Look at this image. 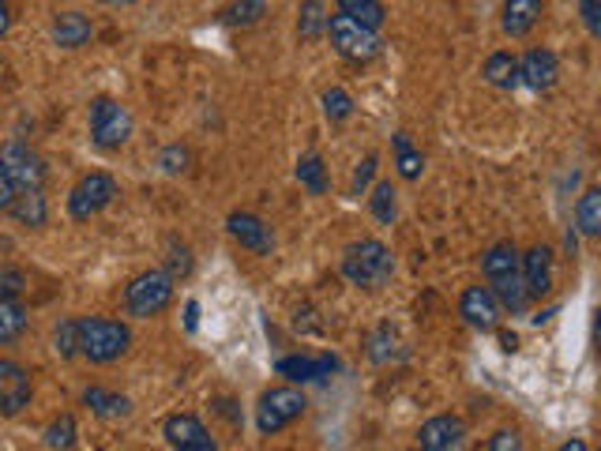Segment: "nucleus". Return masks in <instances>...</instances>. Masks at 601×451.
<instances>
[{"label":"nucleus","instance_id":"obj_1","mask_svg":"<svg viewBox=\"0 0 601 451\" xmlns=\"http://www.w3.org/2000/svg\"><path fill=\"white\" fill-rule=\"evenodd\" d=\"M75 331H80V354L95 365L117 361V357H124L132 346L129 323L109 320V317H83L75 320Z\"/></svg>","mask_w":601,"mask_h":451},{"label":"nucleus","instance_id":"obj_2","mask_svg":"<svg viewBox=\"0 0 601 451\" xmlns=\"http://www.w3.org/2000/svg\"><path fill=\"white\" fill-rule=\"evenodd\" d=\"M392 271H395L392 249H387L384 241H376V237H365V241L350 245V249H346V257H342L346 283L365 286V290H376V286H384L387 278H392Z\"/></svg>","mask_w":601,"mask_h":451},{"label":"nucleus","instance_id":"obj_3","mask_svg":"<svg viewBox=\"0 0 601 451\" xmlns=\"http://www.w3.org/2000/svg\"><path fill=\"white\" fill-rule=\"evenodd\" d=\"M169 301H173V278L158 268L135 275L129 283V290H124V309H129V317L135 320L158 317V312L169 309Z\"/></svg>","mask_w":601,"mask_h":451},{"label":"nucleus","instance_id":"obj_4","mask_svg":"<svg viewBox=\"0 0 601 451\" xmlns=\"http://www.w3.org/2000/svg\"><path fill=\"white\" fill-rule=\"evenodd\" d=\"M132 135V114L117 98L101 95L91 102V143L98 151H121Z\"/></svg>","mask_w":601,"mask_h":451},{"label":"nucleus","instance_id":"obj_5","mask_svg":"<svg viewBox=\"0 0 601 451\" xmlns=\"http://www.w3.org/2000/svg\"><path fill=\"white\" fill-rule=\"evenodd\" d=\"M327 38H332V46H335V54L338 57H346V61H353V64H365L372 61V57L380 54V34L376 31H369V27H361V23H353L350 15H327Z\"/></svg>","mask_w":601,"mask_h":451},{"label":"nucleus","instance_id":"obj_6","mask_svg":"<svg viewBox=\"0 0 601 451\" xmlns=\"http://www.w3.org/2000/svg\"><path fill=\"white\" fill-rule=\"evenodd\" d=\"M117 181L109 174H101V169H95V174L80 177L75 181V189L68 192V215L75 218V223H87V218H95L98 211H106L109 203L117 200Z\"/></svg>","mask_w":601,"mask_h":451},{"label":"nucleus","instance_id":"obj_7","mask_svg":"<svg viewBox=\"0 0 601 451\" xmlns=\"http://www.w3.org/2000/svg\"><path fill=\"white\" fill-rule=\"evenodd\" d=\"M304 395L298 388H271L260 395V406H256V429L264 432V437H275V432H283L290 422H298L304 414Z\"/></svg>","mask_w":601,"mask_h":451},{"label":"nucleus","instance_id":"obj_8","mask_svg":"<svg viewBox=\"0 0 601 451\" xmlns=\"http://www.w3.org/2000/svg\"><path fill=\"white\" fill-rule=\"evenodd\" d=\"M0 162H4L15 192H34V189H41V181H46V162H41L38 151L27 147V143H20V140L4 143V147H0Z\"/></svg>","mask_w":601,"mask_h":451},{"label":"nucleus","instance_id":"obj_9","mask_svg":"<svg viewBox=\"0 0 601 451\" xmlns=\"http://www.w3.org/2000/svg\"><path fill=\"white\" fill-rule=\"evenodd\" d=\"M31 372L20 361H0V418H15L31 406Z\"/></svg>","mask_w":601,"mask_h":451},{"label":"nucleus","instance_id":"obj_10","mask_svg":"<svg viewBox=\"0 0 601 451\" xmlns=\"http://www.w3.org/2000/svg\"><path fill=\"white\" fill-rule=\"evenodd\" d=\"M163 437L173 451H218L215 437L207 432L196 414H169L163 425Z\"/></svg>","mask_w":601,"mask_h":451},{"label":"nucleus","instance_id":"obj_11","mask_svg":"<svg viewBox=\"0 0 601 451\" xmlns=\"http://www.w3.org/2000/svg\"><path fill=\"white\" fill-rule=\"evenodd\" d=\"M421 451H467V425L455 414H436L418 432Z\"/></svg>","mask_w":601,"mask_h":451},{"label":"nucleus","instance_id":"obj_12","mask_svg":"<svg viewBox=\"0 0 601 451\" xmlns=\"http://www.w3.org/2000/svg\"><path fill=\"white\" fill-rule=\"evenodd\" d=\"M278 377L293 380V384H312V380H327L332 372H338V357L335 354H290V357H278Z\"/></svg>","mask_w":601,"mask_h":451},{"label":"nucleus","instance_id":"obj_13","mask_svg":"<svg viewBox=\"0 0 601 451\" xmlns=\"http://www.w3.org/2000/svg\"><path fill=\"white\" fill-rule=\"evenodd\" d=\"M226 226H230L233 241H241L244 249L256 252V257H271V249H275L271 226L260 215H252V211H233V215L226 218Z\"/></svg>","mask_w":601,"mask_h":451},{"label":"nucleus","instance_id":"obj_14","mask_svg":"<svg viewBox=\"0 0 601 451\" xmlns=\"http://www.w3.org/2000/svg\"><path fill=\"white\" fill-rule=\"evenodd\" d=\"M519 278L527 286V297H545L553 290V249L534 245L527 257H519Z\"/></svg>","mask_w":601,"mask_h":451},{"label":"nucleus","instance_id":"obj_15","mask_svg":"<svg viewBox=\"0 0 601 451\" xmlns=\"http://www.w3.org/2000/svg\"><path fill=\"white\" fill-rule=\"evenodd\" d=\"M561 75V61L553 49H527L519 61V83L530 91H549Z\"/></svg>","mask_w":601,"mask_h":451},{"label":"nucleus","instance_id":"obj_16","mask_svg":"<svg viewBox=\"0 0 601 451\" xmlns=\"http://www.w3.org/2000/svg\"><path fill=\"white\" fill-rule=\"evenodd\" d=\"M459 312H462V320L478 331H493L496 323H501V305H496V297L489 286H470L459 301Z\"/></svg>","mask_w":601,"mask_h":451},{"label":"nucleus","instance_id":"obj_17","mask_svg":"<svg viewBox=\"0 0 601 451\" xmlns=\"http://www.w3.org/2000/svg\"><path fill=\"white\" fill-rule=\"evenodd\" d=\"M541 12H545V0H504L501 27H504V34H512V38H522V34L534 31Z\"/></svg>","mask_w":601,"mask_h":451},{"label":"nucleus","instance_id":"obj_18","mask_svg":"<svg viewBox=\"0 0 601 451\" xmlns=\"http://www.w3.org/2000/svg\"><path fill=\"white\" fill-rule=\"evenodd\" d=\"M91 34H95V23L87 20L83 12H61L53 20V41L61 49H80L91 41Z\"/></svg>","mask_w":601,"mask_h":451},{"label":"nucleus","instance_id":"obj_19","mask_svg":"<svg viewBox=\"0 0 601 451\" xmlns=\"http://www.w3.org/2000/svg\"><path fill=\"white\" fill-rule=\"evenodd\" d=\"M8 215H12L20 226H31V229L46 226V218H49L46 195H41V189H34V192H15L12 211H8Z\"/></svg>","mask_w":601,"mask_h":451},{"label":"nucleus","instance_id":"obj_20","mask_svg":"<svg viewBox=\"0 0 601 451\" xmlns=\"http://www.w3.org/2000/svg\"><path fill=\"white\" fill-rule=\"evenodd\" d=\"M481 271H485L489 283L507 278V275H519V249H515L512 241L493 245V249L485 252V260H481Z\"/></svg>","mask_w":601,"mask_h":451},{"label":"nucleus","instance_id":"obj_21","mask_svg":"<svg viewBox=\"0 0 601 451\" xmlns=\"http://www.w3.org/2000/svg\"><path fill=\"white\" fill-rule=\"evenodd\" d=\"M27 323H31V317H27V309H23L20 297H0V346L23 339Z\"/></svg>","mask_w":601,"mask_h":451},{"label":"nucleus","instance_id":"obj_22","mask_svg":"<svg viewBox=\"0 0 601 451\" xmlns=\"http://www.w3.org/2000/svg\"><path fill=\"white\" fill-rule=\"evenodd\" d=\"M83 403L98 414V418H129L132 414V403L117 391H106V388H87L83 391Z\"/></svg>","mask_w":601,"mask_h":451},{"label":"nucleus","instance_id":"obj_23","mask_svg":"<svg viewBox=\"0 0 601 451\" xmlns=\"http://www.w3.org/2000/svg\"><path fill=\"white\" fill-rule=\"evenodd\" d=\"M338 12L350 15L353 23H361V27H369V31H380L387 20L384 0H338Z\"/></svg>","mask_w":601,"mask_h":451},{"label":"nucleus","instance_id":"obj_24","mask_svg":"<svg viewBox=\"0 0 601 451\" xmlns=\"http://www.w3.org/2000/svg\"><path fill=\"white\" fill-rule=\"evenodd\" d=\"M485 80L493 83V87H501V91L519 87V57H512V54H493V57L485 61Z\"/></svg>","mask_w":601,"mask_h":451},{"label":"nucleus","instance_id":"obj_25","mask_svg":"<svg viewBox=\"0 0 601 451\" xmlns=\"http://www.w3.org/2000/svg\"><path fill=\"white\" fill-rule=\"evenodd\" d=\"M575 226L582 237H598L601 234V189H587L579 195V207H575Z\"/></svg>","mask_w":601,"mask_h":451},{"label":"nucleus","instance_id":"obj_26","mask_svg":"<svg viewBox=\"0 0 601 451\" xmlns=\"http://www.w3.org/2000/svg\"><path fill=\"white\" fill-rule=\"evenodd\" d=\"M264 12H267L264 0H233V4L223 8L218 20H223L226 27H256V23L264 20Z\"/></svg>","mask_w":601,"mask_h":451},{"label":"nucleus","instance_id":"obj_27","mask_svg":"<svg viewBox=\"0 0 601 451\" xmlns=\"http://www.w3.org/2000/svg\"><path fill=\"white\" fill-rule=\"evenodd\" d=\"M395 166H399L406 181H418L421 169H425V158H421V151L413 147L406 132H395Z\"/></svg>","mask_w":601,"mask_h":451},{"label":"nucleus","instance_id":"obj_28","mask_svg":"<svg viewBox=\"0 0 601 451\" xmlns=\"http://www.w3.org/2000/svg\"><path fill=\"white\" fill-rule=\"evenodd\" d=\"M298 181L312 195H324L327 192V169H324V158H320L316 151H309L304 158H298Z\"/></svg>","mask_w":601,"mask_h":451},{"label":"nucleus","instance_id":"obj_29","mask_svg":"<svg viewBox=\"0 0 601 451\" xmlns=\"http://www.w3.org/2000/svg\"><path fill=\"white\" fill-rule=\"evenodd\" d=\"M369 207H372V215H376V223L392 226V223H395V215H399V200H395V185H392V181H380L376 189H372V195H369Z\"/></svg>","mask_w":601,"mask_h":451},{"label":"nucleus","instance_id":"obj_30","mask_svg":"<svg viewBox=\"0 0 601 451\" xmlns=\"http://www.w3.org/2000/svg\"><path fill=\"white\" fill-rule=\"evenodd\" d=\"M298 31L304 41H316L320 34L327 31V8L324 0H304L301 4V20H298Z\"/></svg>","mask_w":601,"mask_h":451},{"label":"nucleus","instance_id":"obj_31","mask_svg":"<svg viewBox=\"0 0 601 451\" xmlns=\"http://www.w3.org/2000/svg\"><path fill=\"white\" fill-rule=\"evenodd\" d=\"M166 252H169V257H166V275L173 278V283H177V278H189L192 275V252H189V245L177 241V237H169Z\"/></svg>","mask_w":601,"mask_h":451},{"label":"nucleus","instance_id":"obj_32","mask_svg":"<svg viewBox=\"0 0 601 451\" xmlns=\"http://www.w3.org/2000/svg\"><path fill=\"white\" fill-rule=\"evenodd\" d=\"M75 440H80V425H75L72 414H61V418H57L46 429V444L53 448V451H68V448L75 444Z\"/></svg>","mask_w":601,"mask_h":451},{"label":"nucleus","instance_id":"obj_33","mask_svg":"<svg viewBox=\"0 0 601 451\" xmlns=\"http://www.w3.org/2000/svg\"><path fill=\"white\" fill-rule=\"evenodd\" d=\"M399 346V339H395V331H392V323H384V328H376L372 331V361H380V365H387V361H395V357H402V351H395Z\"/></svg>","mask_w":601,"mask_h":451},{"label":"nucleus","instance_id":"obj_34","mask_svg":"<svg viewBox=\"0 0 601 451\" xmlns=\"http://www.w3.org/2000/svg\"><path fill=\"white\" fill-rule=\"evenodd\" d=\"M324 114H327V121H346V117L353 114V98H350V91H342V87L324 91Z\"/></svg>","mask_w":601,"mask_h":451},{"label":"nucleus","instance_id":"obj_35","mask_svg":"<svg viewBox=\"0 0 601 451\" xmlns=\"http://www.w3.org/2000/svg\"><path fill=\"white\" fill-rule=\"evenodd\" d=\"M57 354L61 357L80 354V331H75V320H61V328H57Z\"/></svg>","mask_w":601,"mask_h":451},{"label":"nucleus","instance_id":"obj_36","mask_svg":"<svg viewBox=\"0 0 601 451\" xmlns=\"http://www.w3.org/2000/svg\"><path fill=\"white\" fill-rule=\"evenodd\" d=\"M27 286V275L20 268H0V297H20Z\"/></svg>","mask_w":601,"mask_h":451},{"label":"nucleus","instance_id":"obj_37","mask_svg":"<svg viewBox=\"0 0 601 451\" xmlns=\"http://www.w3.org/2000/svg\"><path fill=\"white\" fill-rule=\"evenodd\" d=\"M189 158H192L189 147H166L158 162H163L166 174H184V169H189Z\"/></svg>","mask_w":601,"mask_h":451},{"label":"nucleus","instance_id":"obj_38","mask_svg":"<svg viewBox=\"0 0 601 451\" xmlns=\"http://www.w3.org/2000/svg\"><path fill=\"white\" fill-rule=\"evenodd\" d=\"M376 166H380V155H365V162L358 166V174H353V195H365L369 181L376 177Z\"/></svg>","mask_w":601,"mask_h":451},{"label":"nucleus","instance_id":"obj_39","mask_svg":"<svg viewBox=\"0 0 601 451\" xmlns=\"http://www.w3.org/2000/svg\"><path fill=\"white\" fill-rule=\"evenodd\" d=\"M489 451H522V437L515 429H501L489 440Z\"/></svg>","mask_w":601,"mask_h":451},{"label":"nucleus","instance_id":"obj_40","mask_svg":"<svg viewBox=\"0 0 601 451\" xmlns=\"http://www.w3.org/2000/svg\"><path fill=\"white\" fill-rule=\"evenodd\" d=\"M579 12H582V23H587V31L601 34V0H579Z\"/></svg>","mask_w":601,"mask_h":451},{"label":"nucleus","instance_id":"obj_41","mask_svg":"<svg viewBox=\"0 0 601 451\" xmlns=\"http://www.w3.org/2000/svg\"><path fill=\"white\" fill-rule=\"evenodd\" d=\"M12 200H15V185L8 177L4 162H0V211H12Z\"/></svg>","mask_w":601,"mask_h":451},{"label":"nucleus","instance_id":"obj_42","mask_svg":"<svg viewBox=\"0 0 601 451\" xmlns=\"http://www.w3.org/2000/svg\"><path fill=\"white\" fill-rule=\"evenodd\" d=\"M196 323H200V301H189L184 305V328L196 331Z\"/></svg>","mask_w":601,"mask_h":451},{"label":"nucleus","instance_id":"obj_43","mask_svg":"<svg viewBox=\"0 0 601 451\" xmlns=\"http://www.w3.org/2000/svg\"><path fill=\"white\" fill-rule=\"evenodd\" d=\"M12 27V8H8V0H0V38Z\"/></svg>","mask_w":601,"mask_h":451},{"label":"nucleus","instance_id":"obj_44","mask_svg":"<svg viewBox=\"0 0 601 451\" xmlns=\"http://www.w3.org/2000/svg\"><path fill=\"white\" fill-rule=\"evenodd\" d=\"M561 451H590L582 440H568V444H561Z\"/></svg>","mask_w":601,"mask_h":451},{"label":"nucleus","instance_id":"obj_45","mask_svg":"<svg viewBox=\"0 0 601 451\" xmlns=\"http://www.w3.org/2000/svg\"><path fill=\"white\" fill-rule=\"evenodd\" d=\"M98 4H135V0H98Z\"/></svg>","mask_w":601,"mask_h":451},{"label":"nucleus","instance_id":"obj_46","mask_svg":"<svg viewBox=\"0 0 601 451\" xmlns=\"http://www.w3.org/2000/svg\"><path fill=\"white\" fill-rule=\"evenodd\" d=\"M0 75H4V61H0Z\"/></svg>","mask_w":601,"mask_h":451}]
</instances>
